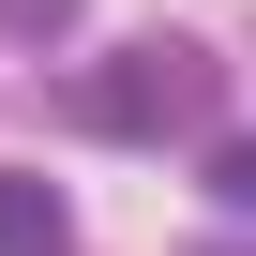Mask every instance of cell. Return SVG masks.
I'll list each match as a JSON object with an SVG mask.
<instances>
[{"label":"cell","mask_w":256,"mask_h":256,"mask_svg":"<svg viewBox=\"0 0 256 256\" xmlns=\"http://www.w3.org/2000/svg\"><path fill=\"white\" fill-rule=\"evenodd\" d=\"M196 181H211V211H241V226H256V136H211V151H196Z\"/></svg>","instance_id":"3957f363"},{"label":"cell","mask_w":256,"mask_h":256,"mask_svg":"<svg viewBox=\"0 0 256 256\" xmlns=\"http://www.w3.org/2000/svg\"><path fill=\"white\" fill-rule=\"evenodd\" d=\"M60 120H90V136H120V151H211V136H226V60L181 46V30L90 46V60L60 76Z\"/></svg>","instance_id":"6da1fadb"},{"label":"cell","mask_w":256,"mask_h":256,"mask_svg":"<svg viewBox=\"0 0 256 256\" xmlns=\"http://www.w3.org/2000/svg\"><path fill=\"white\" fill-rule=\"evenodd\" d=\"M0 256H76V196L46 166H0Z\"/></svg>","instance_id":"7a4b0ae2"},{"label":"cell","mask_w":256,"mask_h":256,"mask_svg":"<svg viewBox=\"0 0 256 256\" xmlns=\"http://www.w3.org/2000/svg\"><path fill=\"white\" fill-rule=\"evenodd\" d=\"M181 256H256V241H181Z\"/></svg>","instance_id":"5b68a950"},{"label":"cell","mask_w":256,"mask_h":256,"mask_svg":"<svg viewBox=\"0 0 256 256\" xmlns=\"http://www.w3.org/2000/svg\"><path fill=\"white\" fill-rule=\"evenodd\" d=\"M90 0H0V46H76Z\"/></svg>","instance_id":"277c9868"}]
</instances>
